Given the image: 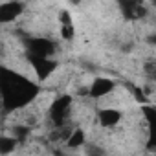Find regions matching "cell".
<instances>
[{
	"mask_svg": "<svg viewBox=\"0 0 156 156\" xmlns=\"http://www.w3.org/2000/svg\"><path fill=\"white\" fill-rule=\"evenodd\" d=\"M0 90H2V105L6 107V110L22 108L39 94L35 83L11 70H0Z\"/></svg>",
	"mask_w": 156,
	"mask_h": 156,
	"instance_id": "cell-1",
	"label": "cell"
},
{
	"mask_svg": "<svg viewBox=\"0 0 156 156\" xmlns=\"http://www.w3.org/2000/svg\"><path fill=\"white\" fill-rule=\"evenodd\" d=\"M118 87V83L110 77H105V75H99L92 81V85L88 87V96L92 99H101V98H107L108 94L114 92V88Z\"/></svg>",
	"mask_w": 156,
	"mask_h": 156,
	"instance_id": "cell-2",
	"label": "cell"
},
{
	"mask_svg": "<svg viewBox=\"0 0 156 156\" xmlns=\"http://www.w3.org/2000/svg\"><path fill=\"white\" fill-rule=\"evenodd\" d=\"M55 51V44L48 39H31L28 42L30 59H50Z\"/></svg>",
	"mask_w": 156,
	"mask_h": 156,
	"instance_id": "cell-3",
	"label": "cell"
},
{
	"mask_svg": "<svg viewBox=\"0 0 156 156\" xmlns=\"http://www.w3.org/2000/svg\"><path fill=\"white\" fill-rule=\"evenodd\" d=\"M70 107H72V98H70V96H59V98L51 103V107H50V116H51V119L61 125V123L64 121V118L68 116Z\"/></svg>",
	"mask_w": 156,
	"mask_h": 156,
	"instance_id": "cell-4",
	"label": "cell"
},
{
	"mask_svg": "<svg viewBox=\"0 0 156 156\" xmlns=\"http://www.w3.org/2000/svg\"><path fill=\"white\" fill-rule=\"evenodd\" d=\"M22 13H24L22 2H2L0 4V24L15 22Z\"/></svg>",
	"mask_w": 156,
	"mask_h": 156,
	"instance_id": "cell-5",
	"label": "cell"
},
{
	"mask_svg": "<svg viewBox=\"0 0 156 156\" xmlns=\"http://www.w3.org/2000/svg\"><path fill=\"white\" fill-rule=\"evenodd\" d=\"M31 61V66L39 77V81H46L48 77L57 70V61L55 59H30Z\"/></svg>",
	"mask_w": 156,
	"mask_h": 156,
	"instance_id": "cell-6",
	"label": "cell"
},
{
	"mask_svg": "<svg viewBox=\"0 0 156 156\" xmlns=\"http://www.w3.org/2000/svg\"><path fill=\"white\" fill-rule=\"evenodd\" d=\"M123 118V112L118 110V108H112V107H107V108H101L98 110V123L103 127V129H112L116 127Z\"/></svg>",
	"mask_w": 156,
	"mask_h": 156,
	"instance_id": "cell-7",
	"label": "cell"
},
{
	"mask_svg": "<svg viewBox=\"0 0 156 156\" xmlns=\"http://www.w3.org/2000/svg\"><path fill=\"white\" fill-rule=\"evenodd\" d=\"M87 145V134L83 129H73L66 136V147L68 149H81Z\"/></svg>",
	"mask_w": 156,
	"mask_h": 156,
	"instance_id": "cell-8",
	"label": "cell"
},
{
	"mask_svg": "<svg viewBox=\"0 0 156 156\" xmlns=\"http://www.w3.org/2000/svg\"><path fill=\"white\" fill-rule=\"evenodd\" d=\"M19 147V141L11 134H0V156L13 154Z\"/></svg>",
	"mask_w": 156,
	"mask_h": 156,
	"instance_id": "cell-9",
	"label": "cell"
},
{
	"mask_svg": "<svg viewBox=\"0 0 156 156\" xmlns=\"http://www.w3.org/2000/svg\"><path fill=\"white\" fill-rule=\"evenodd\" d=\"M30 134H31V127H30V125H15V127L11 129V136L19 141V145L24 143V141L30 138Z\"/></svg>",
	"mask_w": 156,
	"mask_h": 156,
	"instance_id": "cell-10",
	"label": "cell"
},
{
	"mask_svg": "<svg viewBox=\"0 0 156 156\" xmlns=\"http://www.w3.org/2000/svg\"><path fill=\"white\" fill-rule=\"evenodd\" d=\"M85 154L87 156H107L105 149L101 145H96V143H87L85 145Z\"/></svg>",
	"mask_w": 156,
	"mask_h": 156,
	"instance_id": "cell-11",
	"label": "cell"
},
{
	"mask_svg": "<svg viewBox=\"0 0 156 156\" xmlns=\"http://www.w3.org/2000/svg\"><path fill=\"white\" fill-rule=\"evenodd\" d=\"M61 37H62V41H73V37H75V28H73V24H64V26H61Z\"/></svg>",
	"mask_w": 156,
	"mask_h": 156,
	"instance_id": "cell-12",
	"label": "cell"
},
{
	"mask_svg": "<svg viewBox=\"0 0 156 156\" xmlns=\"http://www.w3.org/2000/svg\"><path fill=\"white\" fill-rule=\"evenodd\" d=\"M59 20H61V26H64V24H72V17H70L68 11H61Z\"/></svg>",
	"mask_w": 156,
	"mask_h": 156,
	"instance_id": "cell-13",
	"label": "cell"
},
{
	"mask_svg": "<svg viewBox=\"0 0 156 156\" xmlns=\"http://www.w3.org/2000/svg\"><path fill=\"white\" fill-rule=\"evenodd\" d=\"M6 55V48H4V44L0 42V57H4Z\"/></svg>",
	"mask_w": 156,
	"mask_h": 156,
	"instance_id": "cell-14",
	"label": "cell"
},
{
	"mask_svg": "<svg viewBox=\"0 0 156 156\" xmlns=\"http://www.w3.org/2000/svg\"><path fill=\"white\" fill-rule=\"evenodd\" d=\"M0 105H2V90H0Z\"/></svg>",
	"mask_w": 156,
	"mask_h": 156,
	"instance_id": "cell-15",
	"label": "cell"
}]
</instances>
